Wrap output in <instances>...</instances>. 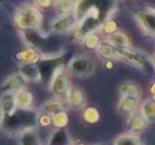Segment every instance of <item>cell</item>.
<instances>
[{
  "label": "cell",
  "mask_w": 155,
  "mask_h": 145,
  "mask_svg": "<svg viewBox=\"0 0 155 145\" xmlns=\"http://www.w3.org/2000/svg\"><path fill=\"white\" fill-rule=\"evenodd\" d=\"M118 7V0H75L73 14L78 24L72 30L73 36L82 41L87 34L96 32L110 19Z\"/></svg>",
  "instance_id": "cell-1"
},
{
  "label": "cell",
  "mask_w": 155,
  "mask_h": 145,
  "mask_svg": "<svg viewBox=\"0 0 155 145\" xmlns=\"http://www.w3.org/2000/svg\"><path fill=\"white\" fill-rule=\"evenodd\" d=\"M37 112L32 109L17 108L12 114L0 117V128L8 136H19L36 127Z\"/></svg>",
  "instance_id": "cell-2"
},
{
  "label": "cell",
  "mask_w": 155,
  "mask_h": 145,
  "mask_svg": "<svg viewBox=\"0 0 155 145\" xmlns=\"http://www.w3.org/2000/svg\"><path fill=\"white\" fill-rule=\"evenodd\" d=\"M14 22L21 30H34L41 27L43 15L38 8L31 3H21L14 12Z\"/></svg>",
  "instance_id": "cell-3"
},
{
  "label": "cell",
  "mask_w": 155,
  "mask_h": 145,
  "mask_svg": "<svg viewBox=\"0 0 155 145\" xmlns=\"http://www.w3.org/2000/svg\"><path fill=\"white\" fill-rule=\"evenodd\" d=\"M95 68L96 65L94 60L86 54H79L73 57L67 65V69L69 73L80 78H85L93 75Z\"/></svg>",
  "instance_id": "cell-4"
},
{
  "label": "cell",
  "mask_w": 155,
  "mask_h": 145,
  "mask_svg": "<svg viewBox=\"0 0 155 145\" xmlns=\"http://www.w3.org/2000/svg\"><path fill=\"white\" fill-rule=\"evenodd\" d=\"M69 87H70V82H69L67 71L62 65L56 67L52 74L51 80H50V92L56 97H62V96L66 95Z\"/></svg>",
  "instance_id": "cell-5"
},
{
  "label": "cell",
  "mask_w": 155,
  "mask_h": 145,
  "mask_svg": "<svg viewBox=\"0 0 155 145\" xmlns=\"http://www.w3.org/2000/svg\"><path fill=\"white\" fill-rule=\"evenodd\" d=\"M120 60H125L132 65L139 69H144L149 64L153 65L152 59L149 58L148 54L140 50H134L131 48H116Z\"/></svg>",
  "instance_id": "cell-6"
},
{
  "label": "cell",
  "mask_w": 155,
  "mask_h": 145,
  "mask_svg": "<svg viewBox=\"0 0 155 145\" xmlns=\"http://www.w3.org/2000/svg\"><path fill=\"white\" fill-rule=\"evenodd\" d=\"M154 17L155 12L153 8H147L143 11L135 13V19L138 26L149 36H154Z\"/></svg>",
  "instance_id": "cell-7"
},
{
  "label": "cell",
  "mask_w": 155,
  "mask_h": 145,
  "mask_svg": "<svg viewBox=\"0 0 155 145\" xmlns=\"http://www.w3.org/2000/svg\"><path fill=\"white\" fill-rule=\"evenodd\" d=\"M78 24V19L73 13L60 14L51 24V30L55 33H66L72 31Z\"/></svg>",
  "instance_id": "cell-8"
},
{
  "label": "cell",
  "mask_w": 155,
  "mask_h": 145,
  "mask_svg": "<svg viewBox=\"0 0 155 145\" xmlns=\"http://www.w3.org/2000/svg\"><path fill=\"white\" fill-rule=\"evenodd\" d=\"M27 85H28V80L18 71V73L11 74L5 78V80L1 85V90L2 92L15 93L22 89H26Z\"/></svg>",
  "instance_id": "cell-9"
},
{
  "label": "cell",
  "mask_w": 155,
  "mask_h": 145,
  "mask_svg": "<svg viewBox=\"0 0 155 145\" xmlns=\"http://www.w3.org/2000/svg\"><path fill=\"white\" fill-rule=\"evenodd\" d=\"M65 96H66L68 105L72 107V108L81 109L86 105V96H85V93L80 88L69 87Z\"/></svg>",
  "instance_id": "cell-10"
},
{
  "label": "cell",
  "mask_w": 155,
  "mask_h": 145,
  "mask_svg": "<svg viewBox=\"0 0 155 145\" xmlns=\"http://www.w3.org/2000/svg\"><path fill=\"white\" fill-rule=\"evenodd\" d=\"M17 108L14 93L2 92L0 95V117L12 114Z\"/></svg>",
  "instance_id": "cell-11"
},
{
  "label": "cell",
  "mask_w": 155,
  "mask_h": 145,
  "mask_svg": "<svg viewBox=\"0 0 155 145\" xmlns=\"http://www.w3.org/2000/svg\"><path fill=\"white\" fill-rule=\"evenodd\" d=\"M16 59L22 65H29V64H36L41 59H44V57L35 48L27 47L16 54Z\"/></svg>",
  "instance_id": "cell-12"
},
{
  "label": "cell",
  "mask_w": 155,
  "mask_h": 145,
  "mask_svg": "<svg viewBox=\"0 0 155 145\" xmlns=\"http://www.w3.org/2000/svg\"><path fill=\"white\" fill-rule=\"evenodd\" d=\"M148 125V121L144 119L143 115L140 112H133L130 114L129 119H127V128L131 133L138 134V132L146 129Z\"/></svg>",
  "instance_id": "cell-13"
},
{
  "label": "cell",
  "mask_w": 155,
  "mask_h": 145,
  "mask_svg": "<svg viewBox=\"0 0 155 145\" xmlns=\"http://www.w3.org/2000/svg\"><path fill=\"white\" fill-rule=\"evenodd\" d=\"M106 43L110 44L116 48H130V39L124 32L116 31L107 35L106 37Z\"/></svg>",
  "instance_id": "cell-14"
},
{
  "label": "cell",
  "mask_w": 155,
  "mask_h": 145,
  "mask_svg": "<svg viewBox=\"0 0 155 145\" xmlns=\"http://www.w3.org/2000/svg\"><path fill=\"white\" fill-rule=\"evenodd\" d=\"M96 52L103 60H120L116 47H114L108 43H100L99 46L96 48Z\"/></svg>",
  "instance_id": "cell-15"
},
{
  "label": "cell",
  "mask_w": 155,
  "mask_h": 145,
  "mask_svg": "<svg viewBox=\"0 0 155 145\" xmlns=\"http://www.w3.org/2000/svg\"><path fill=\"white\" fill-rule=\"evenodd\" d=\"M15 100L18 108L21 109H31L33 105V94L27 89H22L14 93Z\"/></svg>",
  "instance_id": "cell-16"
},
{
  "label": "cell",
  "mask_w": 155,
  "mask_h": 145,
  "mask_svg": "<svg viewBox=\"0 0 155 145\" xmlns=\"http://www.w3.org/2000/svg\"><path fill=\"white\" fill-rule=\"evenodd\" d=\"M138 105V97H131V96H121L118 104L119 112L123 114H131L135 111Z\"/></svg>",
  "instance_id": "cell-17"
},
{
  "label": "cell",
  "mask_w": 155,
  "mask_h": 145,
  "mask_svg": "<svg viewBox=\"0 0 155 145\" xmlns=\"http://www.w3.org/2000/svg\"><path fill=\"white\" fill-rule=\"evenodd\" d=\"M19 73L28 80V82L29 81H39L41 78V74L36 64L21 65Z\"/></svg>",
  "instance_id": "cell-18"
},
{
  "label": "cell",
  "mask_w": 155,
  "mask_h": 145,
  "mask_svg": "<svg viewBox=\"0 0 155 145\" xmlns=\"http://www.w3.org/2000/svg\"><path fill=\"white\" fill-rule=\"evenodd\" d=\"M65 105L60 99H50L48 102H44L41 107V112H44L46 114L53 115L60 111H64Z\"/></svg>",
  "instance_id": "cell-19"
},
{
  "label": "cell",
  "mask_w": 155,
  "mask_h": 145,
  "mask_svg": "<svg viewBox=\"0 0 155 145\" xmlns=\"http://www.w3.org/2000/svg\"><path fill=\"white\" fill-rule=\"evenodd\" d=\"M114 145H142L141 139L135 133L121 134L115 140Z\"/></svg>",
  "instance_id": "cell-20"
},
{
  "label": "cell",
  "mask_w": 155,
  "mask_h": 145,
  "mask_svg": "<svg viewBox=\"0 0 155 145\" xmlns=\"http://www.w3.org/2000/svg\"><path fill=\"white\" fill-rule=\"evenodd\" d=\"M19 145H43L38 136L32 130H27L19 134Z\"/></svg>",
  "instance_id": "cell-21"
},
{
  "label": "cell",
  "mask_w": 155,
  "mask_h": 145,
  "mask_svg": "<svg viewBox=\"0 0 155 145\" xmlns=\"http://www.w3.org/2000/svg\"><path fill=\"white\" fill-rule=\"evenodd\" d=\"M141 113L148 123H152L155 117V102L153 99H147L141 106Z\"/></svg>",
  "instance_id": "cell-22"
},
{
  "label": "cell",
  "mask_w": 155,
  "mask_h": 145,
  "mask_svg": "<svg viewBox=\"0 0 155 145\" xmlns=\"http://www.w3.org/2000/svg\"><path fill=\"white\" fill-rule=\"evenodd\" d=\"M53 5L60 14L73 13L75 0H55L53 2Z\"/></svg>",
  "instance_id": "cell-23"
},
{
  "label": "cell",
  "mask_w": 155,
  "mask_h": 145,
  "mask_svg": "<svg viewBox=\"0 0 155 145\" xmlns=\"http://www.w3.org/2000/svg\"><path fill=\"white\" fill-rule=\"evenodd\" d=\"M121 96H131V97L139 98V89L136 85L132 82H124L119 88Z\"/></svg>",
  "instance_id": "cell-24"
},
{
  "label": "cell",
  "mask_w": 155,
  "mask_h": 145,
  "mask_svg": "<svg viewBox=\"0 0 155 145\" xmlns=\"http://www.w3.org/2000/svg\"><path fill=\"white\" fill-rule=\"evenodd\" d=\"M52 119V126L56 128H64L68 124V114L65 111H60V112L55 113V114L51 115Z\"/></svg>",
  "instance_id": "cell-25"
},
{
  "label": "cell",
  "mask_w": 155,
  "mask_h": 145,
  "mask_svg": "<svg viewBox=\"0 0 155 145\" xmlns=\"http://www.w3.org/2000/svg\"><path fill=\"white\" fill-rule=\"evenodd\" d=\"M82 43H83V45L87 48V49L96 50V48H97L100 44V39L97 35V33L93 32V33L87 34L86 36L82 40Z\"/></svg>",
  "instance_id": "cell-26"
},
{
  "label": "cell",
  "mask_w": 155,
  "mask_h": 145,
  "mask_svg": "<svg viewBox=\"0 0 155 145\" xmlns=\"http://www.w3.org/2000/svg\"><path fill=\"white\" fill-rule=\"evenodd\" d=\"M84 119L89 124H95L99 121L100 119V114H99V111L97 110L96 108L94 107H88V108L85 109L84 111Z\"/></svg>",
  "instance_id": "cell-27"
},
{
  "label": "cell",
  "mask_w": 155,
  "mask_h": 145,
  "mask_svg": "<svg viewBox=\"0 0 155 145\" xmlns=\"http://www.w3.org/2000/svg\"><path fill=\"white\" fill-rule=\"evenodd\" d=\"M52 125V119H51V115L46 114L44 112H39L37 113V117H36V126L41 128H48Z\"/></svg>",
  "instance_id": "cell-28"
},
{
  "label": "cell",
  "mask_w": 155,
  "mask_h": 145,
  "mask_svg": "<svg viewBox=\"0 0 155 145\" xmlns=\"http://www.w3.org/2000/svg\"><path fill=\"white\" fill-rule=\"evenodd\" d=\"M99 30L103 31L105 34L108 35V34H110V33L116 32V31H117V24H116V22H115L114 19H112V18H110V19L106 20V22L102 25L101 28H100Z\"/></svg>",
  "instance_id": "cell-29"
},
{
  "label": "cell",
  "mask_w": 155,
  "mask_h": 145,
  "mask_svg": "<svg viewBox=\"0 0 155 145\" xmlns=\"http://www.w3.org/2000/svg\"><path fill=\"white\" fill-rule=\"evenodd\" d=\"M54 0H34V5L41 9H49L53 5Z\"/></svg>",
  "instance_id": "cell-30"
},
{
  "label": "cell",
  "mask_w": 155,
  "mask_h": 145,
  "mask_svg": "<svg viewBox=\"0 0 155 145\" xmlns=\"http://www.w3.org/2000/svg\"><path fill=\"white\" fill-rule=\"evenodd\" d=\"M153 89H154V83L151 85V94H152V96H154V91H153Z\"/></svg>",
  "instance_id": "cell-31"
},
{
  "label": "cell",
  "mask_w": 155,
  "mask_h": 145,
  "mask_svg": "<svg viewBox=\"0 0 155 145\" xmlns=\"http://www.w3.org/2000/svg\"><path fill=\"white\" fill-rule=\"evenodd\" d=\"M77 145H84V144H77Z\"/></svg>",
  "instance_id": "cell-32"
}]
</instances>
